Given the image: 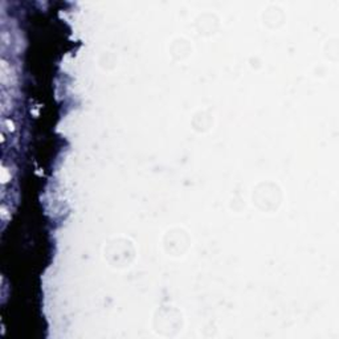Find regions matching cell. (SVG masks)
Here are the masks:
<instances>
[{
    "label": "cell",
    "mask_w": 339,
    "mask_h": 339,
    "mask_svg": "<svg viewBox=\"0 0 339 339\" xmlns=\"http://www.w3.org/2000/svg\"><path fill=\"white\" fill-rule=\"evenodd\" d=\"M15 81V73L12 70L11 64H8L7 61L2 58L0 61V82L3 86H12V84Z\"/></svg>",
    "instance_id": "cell-1"
}]
</instances>
